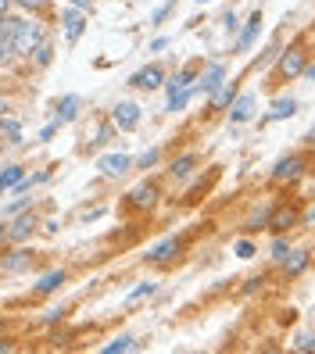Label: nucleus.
I'll return each mask as SVG.
<instances>
[{
  "instance_id": "nucleus-8",
  "label": "nucleus",
  "mask_w": 315,
  "mask_h": 354,
  "mask_svg": "<svg viewBox=\"0 0 315 354\" xmlns=\"http://www.w3.org/2000/svg\"><path fill=\"white\" fill-rule=\"evenodd\" d=\"M301 169H305V158H283L280 165H276V179H298L301 176Z\"/></svg>"
},
{
  "instance_id": "nucleus-22",
  "label": "nucleus",
  "mask_w": 315,
  "mask_h": 354,
  "mask_svg": "<svg viewBox=\"0 0 315 354\" xmlns=\"http://www.w3.org/2000/svg\"><path fill=\"white\" fill-rule=\"evenodd\" d=\"M305 265H308V254L298 251L294 258H287V272H290V276H298V272H305Z\"/></svg>"
},
{
  "instance_id": "nucleus-14",
  "label": "nucleus",
  "mask_w": 315,
  "mask_h": 354,
  "mask_svg": "<svg viewBox=\"0 0 315 354\" xmlns=\"http://www.w3.org/2000/svg\"><path fill=\"white\" fill-rule=\"evenodd\" d=\"M33 229H36V215H26V218H18V222L8 229V236H11V240H26Z\"/></svg>"
},
{
  "instance_id": "nucleus-30",
  "label": "nucleus",
  "mask_w": 315,
  "mask_h": 354,
  "mask_svg": "<svg viewBox=\"0 0 315 354\" xmlns=\"http://www.w3.org/2000/svg\"><path fill=\"white\" fill-rule=\"evenodd\" d=\"M154 161H158V151H147V154H143V158H140L136 165H140V169H151Z\"/></svg>"
},
{
  "instance_id": "nucleus-39",
  "label": "nucleus",
  "mask_w": 315,
  "mask_h": 354,
  "mask_svg": "<svg viewBox=\"0 0 315 354\" xmlns=\"http://www.w3.org/2000/svg\"><path fill=\"white\" fill-rule=\"evenodd\" d=\"M4 111H8V104H0V115H4Z\"/></svg>"
},
{
  "instance_id": "nucleus-13",
  "label": "nucleus",
  "mask_w": 315,
  "mask_h": 354,
  "mask_svg": "<svg viewBox=\"0 0 315 354\" xmlns=\"http://www.w3.org/2000/svg\"><path fill=\"white\" fill-rule=\"evenodd\" d=\"M194 169H197V154H183L179 161H172V169H169V172H172L176 179H186Z\"/></svg>"
},
{
  "instance_id": "nucleus-36",
  "label": "nucleus",
  "mask_w": 315,
  "mask_h": 354,
  "mask_svg": "<svg viewBox=\"0 0 315 354\" xmlns=\"http://www.w3.org/2000/svg\"><path fill=\"white\" fill-rule=\"evenodd\" d=\"M8 8H11V0H0V15H8Z\"/></svg>"
},
{
  "instance_id": "nucleus-15",
  "label": "nucleus",
  "mask_w": 315,
  "mask_h": 354,
  "mask_svg": "<svg viewBox=\"0 0 315 354\" xmlns=\"http://www.w3.org/2000/svg\"><path fill=\"white\" fill-rule=\"evenodd\" d=\"M222 79H226V68H222V65H208L204 75H201V86H204V90H215Z\"/></svg>"
},
{
  "instance_id": "nucleus-10",
  "label": "nucleus",
  "mask_w": 315,
  "mask_h": 354,
  "mask_svg": "<svg viewBox=\"0 0 315 354\" xmlns=\"http://www.w3.org/2000/svg\"><path fill=\"white\" fill-rule=\"evenodd\" d=\"M172 254H179V240H176V236H172V240H165V243H158L147 258H151V261H169Z\"/></svg>"
},
{
  "instance_id": "nucleus-27",
  "label": "nucleus",
  "mask_w": 315,
  "mask_h": 354,
  "mask_svg": "<svg viewBox=\"0 0 315 354\" xmlns=\"http://www.w3.org/2000/svg\"><path fill=\"white\" fill-rule=\"evenodd\" d=\"M15 54V44H11V39H4V36H0V61H8Z\"/></svg>"
},
{
  "instance_id": "nucleus-11",
  "label": "nucleus",
  "mask_w": 315,
  "mask_h": 354,
  "mask_svg": "<svg viewBox=\"0 0 315 354\" xmlns=\"http://www.w3.org/2000/svg\"><path fill=\"white\" fill-rule=\"evenodd\" d=\"M61 22H65V32H69V39H79V36H82V26H87V22H82V15H79V11H65V15H61Z\"/></svg>"
},
{
  "instance_id": "nucleus-29",
  "label": "nucleus",
  "mask_w": 315,
  "mask_h": 354,
  "mask_svg": "<svg viewBox=\"0 0 315 354\" xmlns=\"http://www.w3.org/2000/svg\"><path fill=\"white\" fill-rule=\"evenodd\" d=\"M176 8V0H169V4H165V8H158L154 11V22H165V18H169V11Z\"/></svg>"
},
{
  "instance_id": "nucleus-34",
  "label": "nucleus",
  "mask_w": 315,
  "mask_h": 354,
  "mask_svg": "<svg viewBox=\"0 0 315 354\" xmlns=\"http://www.w3.org/2000/svg\"><path fill=\"white\" fill-rule=\"evenodd\" d=\"M298 347L301 351H312V337H308V333H301V337H298Z\"/></svg>"
},
{
  "instance_id": "nucleus-28",
  "label": "nucleus",
  "mask_w": 315,
  "mask_h": 354,
  "mask_svg": "<svg viewBox=\"0 0 315 354\" xmlns=\"http://www.w3.org/2000/svg\"><path fill=\"white\" fill-rule=\"evenodd\" d=\"M287 225H294V212H280L276 215V229H287Z\"/></svg>"
},
{
  "instance_id": "nucleus-33",
  "label": "nucleus",
  "mask_w": 315,
  "mask_h": 354,
  "mask_svg": "<svg viewBox=\"0 0 315 354\" xmlns=\"http://www.w3.org/2000/svg\"><path fill=\"white\" fill-rule=\"evenodd\" d=\"M18 4H22V8H36V11H39V8H47V0H18Z\"/></svg>"
},
{
  "instance_id": "nucleus-19",
  "label": "nucleus",
  "mask_w": 315,
  "mask_h": 354,
  "mask_svg": "<svg viewBox=\"0 0 315 354\" xmlns=\"http://www.w3.org/2000/svg\"><path fill=\"white\" fill-rule=\"evenodd\" d=\"M18 26H22V18L0 15V36H4V39H11V44H15V32H18Z\"/></svg>"
},
{
  "instance_id": "nucleus-9",
  "label": "nucleus",
  "mask_w": 315,
  "mask_h": 354,
  "mask_svg": "<svg viewBox=\"0 0 315 354\" xmlns=\"http://www.w3.org/2000/svg\"><path fill=\"white\" fill-rule=\"evenodd\" d=\"M194 75H197V68L190 65V68H183L172 82H169V97H176V93H183V90H190V82H194Z\"/></svg>"
},
{
  "instance_id": "nucleus-38",
  "label": "nucleus",
  "mask_w": 315,
  "mask_h": 354,
  "mask_svg": "<svg viewBox=\"0 0 315 354\" xmlns=\"http://www.w3.org/2000/svg\"><path fill=\"white\" fill-rule=\"evenodd\" d=\"M72 4H79V8H90V0H72Z\"/></svg>"
},
{
  "instance_id": "nucleus-31",
  "label": "nucleus",
  "mask_w": 315,
  "mask_h": 354,
  "mask_svg": "<svg viewBox=\"0 0 315 354\" xmlns=\"http://www.w3.org/2000/svg\"><path fill=\"white\" fill-rule=\"evenodd\" d=\"M237 254H240V258H251V254H255V247L244 240V243H237Z\"/></svg>"
},
{
  "instance_id": "nucleus-24",
  "label": "nucleus",
  "mask_w": 315,
  "mask_h": 354,
  "mask_svg": "<svg viewBox=\"0 0 315 354\" xmlns=\"http://www.w3.org/2000/svg\"><path fill=\"white\" fill-rule=\"evenodd\" d=\"M136 344H133V337H118L115 344H108V347H104V351H108V354H118V351H133Z\"/></svg>"
},
{
  "instance_id": "nucleus-1",
  "label": "nucleus",
  "mask_w": 315,
  "mask_h": 354,
  "mask_svg": "<svg viewBox=\"0 0 315 354\" xmlns=\"http://www.w3.org/2000/svg\"><path fill=\"white\" fill-rule=\"evenodd\" d=\"M36 44H44V26L36 22H22L15 32V54H33Z\"/></svg>"
},
{
  "instance_id": "nucleus-37",
  "label": "nucleus",
  "mask_w": 315,
  "mask_h": 354,
  "mask_svg": "<svg viewBox=\"0 0 315 354\" xmlns=\"http://www.w3.org/2000/svg\"><path fill=\"white\" fill-rule=\"evenodd\" d=\"M4 240H8V233H4V225H0V251H4Z\"/></svg>"
},
{
  "instance_id": "nucleus-32",
  "label": "nucleus",
  "mask_w": 315,
  "mask_h": 354,
  "mask_svg": "<svg viewBox=\"0 0 315 354\" xmlns=\"http://www.w3.org/2000/svg\"><path fill=\"white\" fill-rule=\"evenodd\" d=\"M147 294H154V283H143L136 294H133V301H136V297H147Z\"/></svg>"
},
{
  "instance_id": "nucleus-26",
  "label": "nucleus",
  "mask_w": 315,
  "mask_h": 354,
  "mask_svg": "<svg viewBox=\"0 0 315 354\" xmlns=\"http://www.w3.org/2000/svg\"><path fill=\"white\" fill-rule=\"evenodd\" d=\"M0 183H4V186H15V183H22V169H18V165H15V169H8L4 176H0Z\"/></svg>"
},
{
  "instance_id": "nucleus-35",
  "label": "nucleus",
  "mask_w": 315,
  "mask_h": 354,
  "mask_svg": "<svg viewBox=\"0 0 315 354\" xmlns=\"http://www.w3.org/2000/svg\"><path fill=\"white\" fill-rule=\"evenodd\" d=\"M272 251H276V258H287V243H283V240H276V247H272Z\"/></svg>"
},
{
  "instance_id": "nucleus-2",
  "label": "nucleus",
  "mask_w": 315,
  "mask_h": 354,
  "mask_svg": "<svg viewBox=\"0 0 315 354\" xmlns=\"http://www.w3.org/2000/svg\"><path fill=\"white\" fill-rule=\"evenodd\" d=\"M308 68V57H305V50L301 47H294V50H287L283 57H280V68H276V75L280 79H294V75H301Z\"/></svg>"
},
{
  "instance_id": "nucleus-3",
  "label": "nucleus",
  "mask_w": 315,
  "mask_h": 354,
  "mask_svg": "<svg viewBox=\"0 0 315 354\" xmlns=\"http://www.w3.org/2000/svg\"><path fill=\"white\" fill-rule=\"evenodd\" d=\"M111 122H115L118 129H136L140 126V108H136V104H129V100H122V104H115Z\"/></svg>"
},
{
  "instance_id": "nucleus-25",
  "label": "nucleus",
  "mask_w": 315,
  "mask_h": 354,
  "mask_svg": "<svg viewBox=\"0 0 315 354\" xmlns=\"http://www.w3.org/2000/svg\"><path fill=\"white\" fill-rule=\"evenodd\" d=\"M0 129H4V133H8L15 143L22 140V129H18V122H15V118H4V126H0Z\"/></svg>"
},
{
  "instance_id": "nucleus-16",
  "label": "nucleus",
  "mask_w": 315,
  "mask_h": 354,
  "mask_svg": "<svg viewBox=\"0 0 315 354\" xmlns=\"http://www.w3.org/2000/svg\"><path fill=\"white\" fill-rule=\"evenodd\" d=\"M258 29H262V15H255V18H251V26H247V29H244V36L237 39V50H247L251 44H255Z\"/></svg>"
},
{
  "instance_id": "nucleus-41",
  "label": "nucleus",
  "mask_w": 315,
  "mask_h": 354,
  "mask_svg": "<svg viewBox=\"0 0 315 354\" xmlns=\"http://www.w3.org/2000/svg\"><path fill=\"white\" fill-rule=\"evenodd\" d=\"M201 4H204V0H201Z\"/></svg>"
},
{
  "instance_id": "nucleus-12",
  "label": "nucleus",
  "mask_w": 315,
  "mask_h": 354,
  "mask_svg": "<svg viewBox=\"0 0 315 354\" xmlns=\"http://www.w3.org/2000/svg\"><path fill=\"white\" fill-rule=\"evenodd\" d=\"M233 82H229V86H222V82H219V86H215V93H212V108L215 111H222V108H229V104H233Z\"/></svg>"
},
{
  "instance_id": "nucleus-18",
  "label": "nucleus",
  "mask_w": 315,
  "mask_h": 354,
  "mask_svg": "<svg viewBox=\"0 0 315 354\" xmlns=\"http://www.w3.org/2000/svg\"><path fill=\"white\" fill-rule=\"evenodd\" d=\"M61 283H65V272H51V276H44L36 283V294H51V290H57Z\"/></svg>"
},
{
  "instance_id": "nucleus-40",
  "label": "nucleus",
  "mask_w": 315,
  "mask_h": 354,
  "mask_svg": "<svg viewBox=\"0 0 315 354\" xmlns=\"http://www.w3.org/2000/svg\"><path fill=\"white\" fill-rule=\"evenodd\" d=\"M4 190H8V186H4V183H0V194H4Z\"/></svg>"
},
{
  "instance_id": "nucleus-17",
  "label": "nucleus",
  "mask_w": 315,
  "mask_h": 354,
  "mask_svg": "<svg viewBox=\"0 0 315 354\" xmlns=\"http://www.w3.org/2000/svg\"><path fill=\"white\" fill-rule=\"evenodd\" d=\"M251 115H255V97H240L233 104V122H247Z\"/></svg>"
},
{
  "instance_id": "nucleus-7",
  "label": "nucleus",
  "mask_w": 315,
  "mask_h": 354,
  "mask_svg": "<svg viewBox=\"0 0 315 354\" xmlns=\"http://www.w3.org/2000/svg\"><path fill=\"white\" fill-rule=\"evenodd\" d=\"M26 268H33V251H15L11 258H4V272H11V276L26 272Z\"/></svg>"
},
{
  "instance_id": "nucleus-21",
  "label": "nucleus",
  "mask_w": 315,
  "mask_h": 354,
  "mask_svg": "<svg viewBox=\"0 0 315 354\" xmlns=\"http://www.w3.org/2000/svg\"><path fill=\"white\" fill-rule=\"evenodd\" d=\"M75 111H79V97H65V100H61V122H72Z\"/></svg>"
},
{
  "instance_id": "nucleus-6",
  "label": "nucleus",
  "mask_w": 315,
  "mask_h": 354,
  "mask_svg": "<svg viewBox=\"0 0 315 354\" xmlns=\"http://www.w3.org/2000/svg\"><path fill=\"white\" fill-rule=\"evenodd\" d=\"M129 201H133V207H151V204L158 201V186H154V183L136 186V190L129 194Z\"/></svg>"
},
{
  "instance_id": "nucleus-4",
  "label": "nucleus",
  "mask_w": 315,
  "mask_h": 354,
  "mask_svg": "<svg viewBox=\"0 0 315 354\" xmlns=\"http://www.w3.org/2000/svg\"><path fill=\"white\" fill-rule=\"evenodd\" d=\"M161 79H165L161 65H147V68H140V72L129 79V86H136V90H158Z\"/></svg>"
},
{
  "instance_id": "nucleus-5",
  "label": "nucleus",
  "mask_w": 315,
  "mask_h": 354,
  "mask_svg": "<svg viewBox=\"0 0 315 354\" xmlns=\"http://www.w3.org/2000/svg\"><path fill=\"white\" fill-rule=\"evenodd\" d=\"M129 158H125V154H108V158H100V172L104 176H125V172H129Z\"/></svg>"
},
{
  "instance_id": "nucleus-20",
  "label": "nucleus",
  "mask_w": 315,
  "mask_h": 354,
  "mask_svg": "<svg viewBox=\"0 0 315 354\" xmlns=\"http://www.w3.org/2000/svg\"><path fill=\"white\" fill-rule=\"evenodd\" d=\"M294 111H298V104H294V100H276V108H272L269 122H272V118H290Z\"/></svg>"
},
{
  "instance_id": "nucleus-23",
  "label": "nucleus",
  "mask_w": 315,
  "mask_h": 354,
  "mask_svg": "<svg viewBox=\"0 0 315 354\" xmlns=\"http://www.w3.org/2000/svg\"><path fill=\"white\" fill-rule=\"evenodd\" d=\"M33 54H36V65H51V57H54V54H51V44H36ZM33 54H29V57H33Z\"/></svg>"
}]
</instances>
